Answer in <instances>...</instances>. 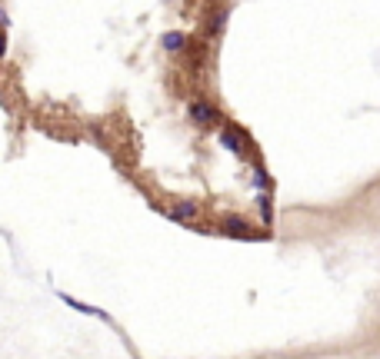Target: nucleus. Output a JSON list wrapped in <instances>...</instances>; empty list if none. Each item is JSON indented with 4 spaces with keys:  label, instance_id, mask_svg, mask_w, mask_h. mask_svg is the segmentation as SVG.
<instances>
[{
    "label": "nucleus",
    "instance_id": "obj_8",
    "mask_svg": "<svg viewBox=\"0 0 380 359\" xmlns=\"http://www.w3.org/2000/svg\"><path fill=\"white\" fill-rule=\"evenodd\" d=\"M257 203H260V216H264V223H270V220H274V207H270V196H267V193H260V196H257Z\"/></svg>",
    "mask_w": 380,
    "mask_h": 359
},
{
    "label": "nucleus",
    "instance_id": "obj_9",
    "mask_svg": "<svg viewBox=\"0 0 380 359\" xmlns=\"http://www.w3.org/2000/svg\"><path fill=\"white\" fill-rule=\"evenodd\" d=\"M7 57V30H0V60Z\"/></svg>",
    "mask_w": 380,
    "mask_h": 359
},
{
    "label": "nucleus",
    "instance_id": "obj_4",
    "mask_svg": "<svg viewBox=\"0 0 380 359\" xmlns=\"http://www.w3.org/2000/svg\"><path fill=\"white\" fill-rule=\"evenodd\" d=\"M220 147H227L230 153H237V156H240V153L247 150V140H244V136H240L237 130L224 127V130H220Z\"/></svg>",
    "mask_w": 380,
    "mask_h": 359
},
{
    "label": "nucleus",
    "instance_id": "obj_6",
    "mask_svg": "<svg viewBox=\"0 0 380 359\" xmlns=\"http://www.w3.org/2000/svg\"><path fill=\"white\" fill-rule=\"evenodd\" d=\"M224 227L230 229V233H234V236H247V220H244V216H234V213H227V216H224Z\"/></svg>",
    "mask_w": 380,
    "mask_h": 359
},
{
    "label": "nucleus",
    "instance_id": "obj_10",
    "mask_svg": "<svg viewBox=\"0 0 380 359\" xmlns=\"http://www.w3.org/2000/svg\"><path fill=\"white\" fill-rule=\"evenodd\" d=\"M7 23H10V20H7V14H3V7H0V30H7Z\"/></svg>",
    "mask_w": 380,
    "mask_h": 359
},
{
    "label": "nucleus",
    "instance_id": "obj_5",
    "mask_svg": "<svg viewBox=\"0 0 380 359\" xmlns=\"http://www.w3.org/2000/svg\"><path fill=\"white\" fill-rule=\"evenodd\" d=\"M187 34L184 30H167L164 37H160V43H164V50H171V54H180L184 47H187Z\"/></svg>",
    "mask_w": 380,
    "mask_h": 359
},
{
    "label": "nucleus",
    "instance_id": "obj_7",
    "mask_svg": "<svg viewBox=\"0 0 380 359\" xmlns=\"http://www.w3.org/2000/svg\"><path fill=\"white\" fill-rule=\"evenodd\" d=\"M254 187L257 189H274V180H270V173L264 170V167H254Z\"/></svg>",
    "mask_w": 380,
    "mask_h": 359
},
{
    "label": "nucleus",
    "instance_id": "obj_2",
    "mask_svg": "<svg viewBox=\"0 0 380 359\" xmlns=\"http://www.w3.org/2000/svg\"><path fill=\"white\" fill-rule=\"evenodd\" d=\"M171 220H177V223H193L197 216H200V207L193 203V200H180V203H173L171 213H167Z\"/></svg>",
    "mask_w": 380,
    "mask_h": 359
},
{
    "label": "nucleus",
    "instance_id": "obj_1",
    "mask_svg": "<svg viewBox=\"0 0 380 359\" xmlns=\"http://www.w3.org/2000/svg\"><path fill=\"white\" fill-rule=\"evenodd\" d=\"M190 120H193L197 127H217V123H224L220 110L210 107L207 100H193V103H190Z\"/></svg>",
    "mask_w": 380,
    "mask_h": 359
},
{
    "label": "nucleus",
    "instance_id": "obj_3",
    "mask_svg": "<svg viewBox=\"0 0 380 359\" xmlns=\"http://www.w3.org/2000/svg\"><path fill=\"white\" fill-rule=\"evenodd\" d=\"M60 300L67 302V306H74L77 313H84V316H97V320H104V322H111V316L100 309V306H91V302H80V300H74L70 293H60Z\"/></svg>",
    "mask_w": 380,
    "mask_h": 359
}]
</instances>
